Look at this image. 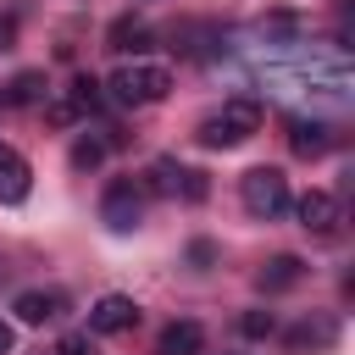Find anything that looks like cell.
Masks as SVG:
<instances>
[{
    "instance_id": "16",
    "label": "cell",
    "mask_w": 355,
    "mask_h": 355,
    "mask_svg": "<svg viewBox=\"0 0 355 355\" xmlns=\"http://www.w3.org/2000/svg\"><path fill=\"white\" fill-rule=\"evenodd\" d=\"M178 183H183V166L178 161H155L150 166V189L155 194H178Z\"/></svg>"
},
{
    "instance_id": "14",
    "label": "cell",
    "mask_w": 355,
    "mask_h": 355,
    "mask_svg": "<svg viewBox=\"0 0 355 355\" xmlns=\"http://www.w3.org/2000/svg\"><path fill=\"white\" fill-rule=\"evenodd\" d=\"M44 89H50L44 72H17V78L0 89V100H6V105H33V100H44Z\"/></svg>"
},
{
    "instance_id": "4",
    "label": "cell",
    "mask_w": 355,
    "mask_h": 355,
    "mask_svg": "<svg viewBox=\"0 0 355 355\" xmlns=\"http://www.w3.org/2000/svg\"><path fill=\"white\" fill-rule=\"evenodd\" d=\"M139 216H144V189H139L133 178H116V183L105 189V200H100V222H105L111 233H133Z\"/></svg>"
},
{
    "instance_id": "10",
    "label": "cell",
    "mask_w": 355,
    "mask_h": 355,
    "mask_svg": "<svg viewBox=\"0 0 355 355\" xmlns=\"http://www.w3.org/2000/svg\"><path fill=\"white\" fill-rule=\"evenodd\" d=\"M288 144H294V155L316 161V155H327L333 128H327V122H305V116H294V122H288Z\"/></svg>"
},
{
    "instance_id": "3",
    "label": "cell",
    "mask_w": 355,
    "mask_h": 355,
    "mask_svg": "<svg viewBox=\"0 0 355 355\" xmlns=\"http://www.w3.org/2000/svg\"><path fill=\"white\" fill-rule=\"evenodd\" d=\"M239 194H244V211L250 216H283L288 211V178L277 172V166H255V172H244L239 178Z\"/></svg>"
},
{
    "instance_id": "22",
    "label": "cell",
    "mask_w": 355,
    "mask_h": 355,
    "mask_svg": "<svg viewBox=\"0 0 355 355\" xmlns=\"http://www.w3.org/2000/svg\"><path fill=\"white\" fill-rule=\"evenodd\" d=\"M11 344H17V338H11V327L0 322V355H11Z\"/></svg>"
},
{
    "instance_id": "20",
    "label": "cell",
    "mask_w": 355,
    "mask_h": 355,
    "mask_svg": "<svg viewBox=\"0 0 355 355\" xmlns=\"http://www.w3.org/2000/svg\"><path fill=\"white\" fill-rule=\"evenodd\" d=\"M178 189H183V200H205V194H211L205 172H189V166H183V183H178Z\"/></svg>"
},
{
    "instance_id": "15",
    "label": "cell",
    "mask_w": 355,
    "mask_h": 355,
    "mask_svg": "<svg viewBox=\"0 0 355 355\" xmlns=\"http://www.w3.org/2000/svg\"><path fill=\"white\" fill-rule=\"evenodd\" d=\"M100 161H105V144H100V139H89V133H83V139H78V144H72V166H78V172H94V166H100Z\"/></svg>"
},
{
    "instance_id": "18",
    "label": "cell",
    "mask_w": 355,
    "mask_h": 355,
    "mask_svg": "<svg viewBox=\"0 0 355 355\" xmlns=\"http://www.w3.org/2000/svg\"><path fill=\"white\" fill-rule=\"evenodd\" d=\"M239 327H244V338H266L272 333V311H244Z\"/></svg>"
},
{
    "instance_id": "12",
    "label": "cell",
    "mask_w": 355,
    "mask_h": 355,
    "mask_svg": "<svg viewBox=\"0 0 355 355\" xmlns=\"http://www.w3.org/2000/svg\"><path fill=\"white\" fill-rule=\"evenodd\" d=\"M305 277V266H300V255H272L261 272H255V283L266 288V294H283V288H294Z\"/></svg>"
},
{
    "instance_id": "9",
    "label": "cell",
    "mask_w": 355,
    "mask_h": 355,
    "mask_svg": "<svg viewBox=\"0 0 355 355\" xmlns=\"http://www.w3.org/2000/svg\"><path fill=\"white\" fill-rule=\"evenodd\" d=\"M294 216H300L305 233H333V227H338V200H333L327 189H311V194L294 205Z\"/></svg>"
},
{
    "instance_id": "7",
    "label": "cell",
    "mask_w": 355,
    "mask_h": 355,
    "mask_svg": "<svg viewBox=\"0 0 355 355\" xmlns=\"http://www.w3.org/2000/svg\"><path fill=\"white\" fill-rule=\"evenodd\" d=\"M133 322H139V305H133L128 294H100L94 311H89V327H94V333H128Z\"/></svg>"
},
{
    "instance_id": "13",
    "label": "cell",
    "mask_w": 355,
    "mask_h": 355,
    "mask_svg": "<svg viewBox=\"0 0 355 355\" xmlns=\"http://www.w3.org/2000/svg\"><path fill=\"white\" fill-rule=\"evenodd\" d=\"M150 22H139V17H122V22H111V50H150Z\"/></svg>"
},
{
    "instance_id": "17",
    "label": "cell",
    "mask_w": 355,
    "mask_h": 355,
    "mask_svg": "<svg viewBox=\"0 0 355 355\" xmlns=\"http://www.w3.org/2000/svg\"><path fill=\"white\" fill-rule=\"evenodd\" d=\"M288 344H294V349H305V344H333V322H327V316H322V322H316V327H311V322H305V327H300V333H294V338H288Z\"/></svg>"
},
{
    "instance_id": "8",
    "label": "cell",
    "mask_w": 355,
    "mask_h": 355,
    "mask_svg": "<svg viewBox=\"0 0 355 355\" xmlns=\"http://www.w3.org/2000/svg\"><path fill=\"white\" fill-rule=\"evenodd\" d=\"M28 189H33L28 161H22L11 144H0V205H22V200H28Z\"/></svg>"
},
{
    "instance_id": "5",
    "label": "cell",
    "mask_w": 355,
    "mask_h": 355,
    "mask_svg": "<svg viewBox=\"0 0 355 355\" xmlns=\"http://www.w3.org/2000/svg\"><path fill=\"white\" fill-rule=\"evenodd\" d=\"M94 100H100V83H94V78H72L67 94L44 100V122H50V128H72L83 111H94Z\"/></svg>"
},
{
    "instance_id": "19",
    "label": "cell",
    "mask_w": 355,
    "mask_h": 355,
    "mask_svg": "<svg viewBox=\"0 0 355 355\" xmlns=\"http://www.w3.org/2000/svg\"><path fill=\"white\" fill-rule=\"evenodd\" d=\"M55 355H100V349H94V338H89V333H67V338L55 344Z\"/></svg>"
},
{
    "instance_id": "11",
    "label": "cell",
    "mask_w": 355,
    "mask_h": 355,
    "mask_svg": "<svg viewBox=\"0 0 355 355\" xmlns=\"http://www.w3.org/2000/svg\"><path fill=\"white\" fill-rule=\"evenodd\" d=\"M200 349H205V327L200 322H166L161 327L155 355H200Z\"/></svg>"
},
{
    "instance_id": "1",
    "label": "cell",
    "mask_w": 355,
    "mask_h": 355,
    "mask_svg": "<svg viewBox=\"0 0 355 355\" xmlns=\"http://www.w3.org/2000/svg\"><path fill=\"white\" fill-rule=\"evenodd\" d=\"M255 133H261V100H250V94H233L222 111H211L200 122V144L205 150H233V144H244Z\"/></svg>"
},
{
    "instance_id": "6",
    "label": "cell",
    "mask_w": 355,
    "mask_h": 355,
    "mask_svg": "<svg viewBox=\"0 0 355 355\" xmlns=\"http://www.w3.org/2000/svg\"><path fill=\"white\" fill-rule=\"evenodd\" d=\"M17 322H28V327H44V322H61L67 316V294L61 288H28V294H17Z\"/></svg>"
},
{
    "instance_id": "21",
    "label": "cell",
    "mask_w": 355,
    "mask_h": 355,
    "mask_svg": "<svg viewBox=\"0 0 355 355\" xmlns=\"http://www.w3.org/2000/svg\"><path fill=\"white\" fill-rule=\"evenodd\" d=\"M11 44H17V17L0 11V50H11Z\"/></svg>"
},
{
    "instance_id": "2",
    "label": "cell",
    "mask_w": 355,
    "mask_h": 355,
    "mask_svg": "<svg viewBox=\"0 0 355 355\" xmlns=\"http://www.w3.org/2000/svg\"><path fill=\"white\" fill-rule=\"evenodd\" d=\"M166 89H172V72L166 67H150V61H133V67H116L111 78H105V94L116 100V105H155V100H166Z\"/></svg>"
}]
</instances>
